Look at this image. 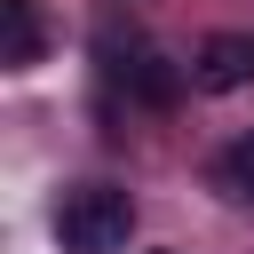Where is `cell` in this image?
<instances>
[{
  "mask_svg": "<svg viewBox=\"0 0 254 254\" xmlns=\"http://www.w3.org/2000/svg\"><path fill=\"white\" fill-rule=\"evenodd\" d=\"M127 230H135V198H127L119 183H71V190L56 198V238H64V254H119Z\"/></svg>",
  "mask_w": 254,
  "mask_h": 254,
  "instance_id": "6da1fadb",
  "label": "cell"
},
{
  "mask_svg": "<svg viewBox=\"0 0 254 254\" xmlns=\"http://www.w3.org/2000/svg\"><path fill=\"white\" fill-rule=\"evenodd\" d=\"M190 79H198L206 95H238V87H254V32H206Z\"/></svg>",
  "mask_w": 254,
  "mask_h": 254,
  "instance_id": "7a4b0ae2",
  "label": "cell"
},
{
  "mask_svg": "<svg viewBox=\"0 0 254 254\" xmlns=\"http://www.w3.org/2000/svg\"><path fill=\"white\" fill-rule=\"evenodd\" d=\"M40 48H48V32H40V0H0V64H8V71H32Z\"/></svg>",
  "mask_w": 254,
  "mask_h": 254,
  "instance_id": "3957f363",
  "label": "cell"
},
{
  "mask_svg": "<svg viewBox=\"0 0 254 254\" xmlns=\"http://www.w3.org/2000/svg\"><path fill=\"white\" fill-rule=\"evenodd\" d=\"M111 71H119L143 103H175V95H183V79L167 71V56H159V48H143V40H127V56H111Z\"/></svg>",
  "mask_w": 254,
  "mask_h": 254,
  "instance_id": "277c9868",
  "label": "cell"
},
{
  "mask_svg": "<svg viewBox=\"0 0 254 254\" xmlns=\"http://www.w3.org/2000/svg\"><path fill=\"white\" fill-rule=\"evenodd\" d=\"M222 190H230V198H254V127L222 151Z\"/></svg>",
  "mask_w": 254,
  "mask_h": 254,
  "instance_id": "5b68a950",
  "label": "cell"
},
{
  "mask_svg": "<svg viewBox=\"0 0 254 254\" xmlns=\"http://www.w3.org/2000/svg\"><path fill=\"white\" fill-rule=\"evenodd\" d=\"M151 254H175V246H151Z\"/></svg>",
  "mask_w": 254,
  "mask_h": 254,
  "instance_id": "8992f818",
  "label": "cell"
}]
</instances>
